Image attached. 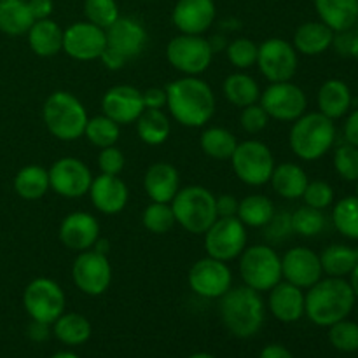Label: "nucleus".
I'll list each match as a JSON object with an SVG mask.
<instances>
[{"instance_id":"1","label":"nucleus","mask_w":358,"mask_h":358,"mask_svg":"<svg viewBox=\"0 0 358 358\" xmlns=\"http://www.w3.org/2000/svg\"><path fill=\"white\" fill-rule=\"evenodd\" d=\"M215 94L203 79L185 76L166 87V107L178 124L201 128L215 114Z\"/></svg>"},{"instance_id":"44","label":"nucleus","mask_w":358,"mask_h":358,"mask_svg":"<svg viewBox=\"0 0 358 358\" xmlns=\"http://www.w3.org/2000/svg\"><path fill=\"white\" fill-rule=\"evenodd\" d=\"M259 45L250 38H234L226 48L227 59L238 70H247L257 63Z\"/></svg>"},{"instance_id":"23","label":"nucleus","mask_w":358,"mask_h":358,"mask_svg":"<svg viewBox=\"0 0 358 358\" xmlns=\"http://www.w3.org/2000/svg\"><path fill=\"white\" fill-rule=\"evenodd\" d=\"M87 194L94 208L105 215H115L122 212L129 199L128 185L122 182V178H119V175L107 173H100L93 178Z\"/></svg>"},{"instance_id":"10","label":"nucleus","mask_w":358,"mask_h":358,"mask_svg":"<svg viewBox=\"0 0 358 358\" xmlns=\"http://www.w3.org/2000/svg\"><path fill=\"white\" fill-rule=\"evenodd\" d=\"M212 42L203 35L180 34L166 45V58L175 70L184 76H196L208 70L213 59Z\"/></svg>"},{"instance_id":"16","label":"nucleus","mask_w":358,"mask_h":358,"mask_svg":"<svg viewBox=\"0 0 358 358\" xmlns=\"http://www.w3.org/2000/svg\"><path fill=\"white\" fill-rule=\"evenodd\" d=\"M49 185L66 199L83 198L90 192L93 175L87 164L77 157H62L49 168Z\"/></svg>"},{"instance_id":"43","label":"nucleus","mask_w":358,"mask_h":358,"mask_svg":"<svg viewBox=\"0 0 358 358\" xmlns=\"http://www.w3.org/2000/svg\"><path fill=\"white\" fill-rule=\"evenodd\" d=\"M84 14H86V21L103 30H107L121 16L115 0H84Z\"/></svg>"},{"instance_id":"24","label":"nucleus","mask_w":358,"mask_h":358,"mask_svg":"<svg viewBox=\"0 0 358 358\" xmlns=\"http://www.w3.org/2000/svg\"><path fill=\"white\" fill-rule=\"evenodd\" d=\"M269 311L276 320L283 324H294L304 315V292L299 287L282 280L269 290Z\"/></svg>"},{"instance_id":"36","label":"nucleus","mask_w":358,"mask_h":358,"mask_svg":"<svg viewBox=\"0 0 358 358\" xmlns=\"http://www.w3.org/2000/svg\"><path fill=\"white\" fill-rule=\"evenodd\" d=\"M52 332L63 345L79 346L91 338V324L80 313H63L52 324Z\"/></svg>"},{"instance_id":"8","label":"nucleus","mask_w":358,"mask_h":358,"mask_svg":"<svg viewBox=\"0 0 358 358\" xmlns=\"http://www.w3.org/2000/svg\"><path fill=\"white\" fill-rule=\"evenodd\" d=\"M231 163L236 177L250 187L268 184L276 166L271 149L261 140H245L238 143Z\"/></svg>"},{"instance_id":"7","label":"nucleus","mask_w":358,"mask_h":358,"mask_svg":"<svg viewBox=\"0 0 358 358\" xmlns=\"http://www.w3.org/2000/svg\"><path fill=\"white\" fill-rule=\"evenodd\" d=\"M240 276L257 292H269L282 282V257L269 245H254L240 255Z\"/></svg>"},{"instance_id":"31","label":"nucleus","mask_w":358,"mask_h":358,"mask_svg":"<svg viewBox=\"0 0 358 358\" xmlns=\"http://www.w3.org/2000/svg\"><path fill=\"white\" fill-rule=\"evenodd\" d=\"M35 23L27 0H0V31L20 37Z\"/></svg>"},{"instance_id":"33","label":"nucleus","mask_w":358,"mask_h":358,"mask_svg":"<svg viewBox=\"0 0 358 358\" xmlns=\"http://www.w3.org/2000/svg\"><path fill=\"white\" fill-rule=\"evenodd\" d=\"M135 122L140 140L147 145H161L171 133L170 119L159 108H145Z\"/></svg>"},{"instance_id":"32","label":"nucleus","mask_w":358,"mask_h":358,"mask_svg":"<svg viewBox=\"0 0 358 358\" xmlns=\"http://www.w3.org/2000/svg\"><path fill=\"white\" fill-rule=\"evenodd\" d=\"M224 96L234 107H248V105L257 103L261 98V87L257 80L245 72H234L226 77L224 80Z\"/></svg>"},{"instance_id":"14","label":"nucleus","mask_w":358,"mask_h":358,"mask_svg":"<svg viewBox=\"0 0 358 358\" xmlns=\"http://www.w3.org/2000/svg\"><path fill=\"white\" fill-rule=\"evenodd\" d=\"M72 280L77 289L91 297L107 292L112 282V268L107 255L91 250L79 252L72 266Z\"/></svg>"},{"instance_id":"27","label":"nucleus","mask_w":358,"mask_h":358,"mask_svg":"<svg viewBox=\"0 0 358 358\" xmlns=\"http://www.w3.org/2000/svg\"><path fill=\"white\" fill-rule=\"evenodd\" d=\"M334 42V31L322 21H306L294 34V49L304 56H318Z\"/></svg>"},{"instance_id":"12","label":"nucleus","mask_w":358,"mask_h":358,"mask_svg":"<svg viewBox=\"0 0 358 358\" xmlns=\"http://www.w3.org/2000/svg\"><path fill=\"white\" fill-rule=\"evenodd\" d=\"M259 101L269 119L282 122H294L306 112L308 107L304 91L290 80L269 83V86L261 93Z\"/></svg>"},{"instance_id":"40","label":"nucleus","mask_w":358,"mask_h":358,"mask_svg":"<svg viewBox=\"0 0 358 358\" xmlns=\"http://www.w3.org/2000/svg\"><path fill=\"white\" fill-rule=\"evenodd\" d=\"M334 227L350 240H358V196H348L332 210Z\"/></svg>"},{"instance_id":"28","label":"nucleus","mask_w":358,"mask_h":358,"mask_svg":"<svg viewBox=\"0 0 358 358\" xmlns=\"http://www.w3.org/2000/svg\"><path fill=\"white\" fill-rule=\"evenodd\" d=\"M27 35L30 49L41 58H51L63 51V30L51 17L35 21Z\"/></svg>"},{"instance_id":"34","label":"nucleus","mask_w":358,"mask_h":358,"mask_svg":"<svg viewBox=\"0 0 358 358\" xmlns=\"http://www.w3.org/2000/svg\"><path fill=\"white\" fill-rule=\"evenodd\" d=\"M322 269L327 276L345 278L352 275L358 264V248L348 245H331L320 254Z\"/></svg>"},{"instance_id":"37","label":"nucleus","mask_w":358,"mask_h":358,"mask_svg":"<svg viewBox=\"0 0 358 358\" xmlns=\"http://www.w3.org/2000/svg\"><path fill=\"white\" fill-rule=\"evenodd\" d=\"M238 145V140L229 129L220 128V126H212L206 128L199 136V147L203 152L212 159L226 161L231 159L234 149Z\"/></svg>"},{"instance_id":"13","label":"nucleus","mask_w":358,"mask_h":358,"mask_svg":"<svg viewBox=\"0 0 358 358\" xmlns=\"http://www.w3.org/2000/svg\"><path fill=\"white\" fill-rule=\"evenodd\" d=\"M255 65L269 83H285L296 76L299 59H297V51L289 41L273 37L259 45Z\"/></svg>"},{"instance_id":"49","label":"nucleus","mask_w":358,"mask_h":358,"mask_svg":"<svg viewBox=\"0 0 358 358\" xmlns=\"http://www.w3.org/2000/svg\"><path fill=\"white\" fill-rule=\"evenodd\" d=\"M268 122L269 115L266 114V110L261 107V103H254L241 108L240 126L243 128L245 133H250V135L261 133L262 129H266Z\"/></svg>"},{"instance_id":"2","label":"nucleus","mask_w":358,"mask_h":358,"mask_svg":"<svg viewBox=\"0 0 358 358\" xmlns=\"http://www.w3.org/2000/svg\"><path fill=\"white\" fill-rule=\"evenodd\" d=\"M355 294L345 278H322L304 296V315L320 327L345 320L355 306Z\"/></svg>"},{"instance_id":"46","label":"nucleus","mask_w":358,"mask_h":358,"mask_svg":"<svg viewBox=\"0 0 358 358\" xmlns=\"http://www.w3.org/2000/svg\"><path fill=\"white\" fill-rule=\"evenodd\" d=\"M334 168L346 182L358 180V147L352 143L339 145L334 152Z\"/></svg>"},{"instance_id":"47","label":"nucleus","mask_w":358,"mask_h":358,"mask_svg":"<svg viewBox=\"0 0 358 358\" xmlns=\"http://www.w3.org/2000/svg\"><path fill=\"white\" fill-rule=\"evenodd\" d=\"M303 199L308 206H311V208L325 210L332 205V201H334V189L324 180L308 182L306 189H304Z\"/></svg>"},{"instance_id":"26","label":"nucleus","mask_w":358,"mask_h":358,"mask_svg":"<svg viewBox=\"0 0 358 358\" xmlns=\"http://www.w3.org/2000/svg\"><path fill=\"white\" fill-rule=\"evenodd\" d=\"M315 9L334 34L353 30L358 23V0H315Z\"/></svg>"},{"instance_id":"63","label":"nucleus","mask_w":358,"mask_h":358,"mask_svg":"<svg viewBox=\"0 0 358 358\" xmlns=\"http://www.w3.org/2000/svg\"><path fill=\"white\" fill-rule=\"evenodd\" d=\"M357 196H358V180H357Z\"/></svg>"},{"instance_id":"6","label":"nucleus","mask_w":358,"mask_h":358,"mask_svg":"<svg viewBox=\"0 0 358 358\" xmlns=\"http://www.w3.org/2000/svg\"><path fill=\"white\" fill-rule=\"evenodd\" d=\"M175 220L191 234H205L217 217L215 196L203 185H187L171 199Z\"/></svg>"},{"instance_id":"51","label":"nucleus","mask_w":358,"mask_h":358,"mask_svg":"<svg viewBox=\"0 0 358 358\" xmlns=\"http://www.w3.org/2000/svg\"><path fill=\"white\" fill-rule=\"evenodd\" d=\"M238 206H240V201L233 194H222L219 198H215L217 217H222V219H226V217H236Z\"/></svg>"},{"instance_id":"61","label":"nucleus","mask_w":358,"mask_h":358,"mask_svg":"<svg viewBox=\"0 0 358 358\" xmlns=\"http://www.w3.org/2000/svg\"><path fill=\"white\" fill-rule=\"evenodd\" d=\"M51 358H79L76 353H70V352H59L56 355H52Z\"/></svg>"},{"instance_id":"4","label":"nucleus","mask_w":358,"mask_h":358,"mask_svg":"<svg viewBox=\"0 0 358 358\" xmlns=\"http://www.w3.org/2000/svg\"><path fill=\"white\" fill-rule=\"evenodd\" d=\"M42 119L55 138L73 142L84 136L87 124V112L83 101L69 91H55L49 94L42 107Z\"/></svg>"},{"instance_id":"58","label":"nucleus","mask_w":358,"mask_h":358,"mask_svg":"<svg viewBox=\"0 0 358 358\" xmlns=\"http://www.w3.org/2000/svg\"><path fill=\"white\" fill-rule=\"evenodd\" d=\"M93 250L98 252V254H101V255H108V250H110V243H108L107 240H103V238H98L96 243L93 245Z\"/></svg>"},{"instance_id":"50","label":"nucleus","mask_w":358,"mask_h":358,"mask_svg":"<svg viewBox=\"0 0 358 358\" xmlns=\"http://www.w3.org/2000/svg\"><path fill=\"white\" fill-rule=\"evenodd\" d=\"M124 154L115 145L105 147L98 154V168H100L101 173L119 175L122 171V168H124Z\"/></svg>"},{"instance_id":"48","label":"nucleus","mask_w":358,"mask_h":358,"mask_svg":"<svg viewBox=\"0 0 358 358\" xmlns=\"http://www.w3.org/2000/svg\"><path fill=\"white\" fill-rule=\"evenodd\" d=\"M266 238L271 243H282L285 241L290 234L294 233L292 229V213L289 212H275L268 224L264 226Z\"/></svg>"},{"instance_id":"15","label":"nucleus","mask_w":358,"mask_h":358,"mask_svg":"<svg viewBox=\"0 0 358 358\" xmlns=\"http://www.w3.org/2000/svg\"><path fill=\"white\" fill-rule=\"evenodd\" d=\"M189 287L205 299H220L233 285V273L226 262L213 257H203L192 264L187 275Z\"/></svg>"},{"instance_id":"45","label":"nucleus","mask_w":358,"mask_h":358,"mask_svg":"<svg viewBox=\"0 0 358 358\" xmlns=\"http://www.w3.org/2000/svg\"><path fill=\"white\" fill-rule=\"evenodd\" d=\"M329 341L336 350L345 353L358 352V324L345 320L329 327Z\"/></svg>"},{"instance_id":"53","label":"nucleus","mask_w":358,"mask_h":358,"mask_svg":"<svg viewBox=\"0 0 358 358\" xmlns=\"http://www.w3.org/2000/svg\"><path fill=\"white\" fill-rule=\"evenodd\" d=\"M27 2L35 21L48 20V17H51L52 10H55V2L52 0H27Z\"/></svg>"},{"instance_id":"59","label":"nucleus","mask_w":358,"mask_h":358,"mask_svg":"<svg viewBox=\"0 0 358 358\" xmlns=\"http://www.w3.org/2000/svg\"><path fill=\"white\" fill-rule=\"evenodd\" d=\"M350 285H352L353 294H355V299H358V264L352 271V275H350Z\"/></svg>"},{"instance_id":"57","label":"nucleus","mask_w":358,"mask_h":358,"mask_svg":"<svg viewBox=\"0 0 358 358\" xmlns=\"http://www.w3.org/2000/svg\"><path fill=\"white\" fill-rule=\"evenodd\" d=\"M259 358H294L292 353L282 345H268L261 352Z\"/></svg>"},{"instance_id":"39","label":"nucleus","mask_w":358,"mask_h":358,"mask_svg":"<svg viewBox=\"0 0 358 358\" xmlns=\"http://www.w3.org/2000/svg\"><path fill=\"white\" fill-rule=\"evenodd\" d=\"M84 136H86L91 145L98 147V149H105V147L117 143L119 136H121V126L105 114L94 115V117L87 119Z\"/></svg>"},{"instance_id":"11","label":"nucleus","mask_w":358,"mask_h":358,"mask_svg":"<svg viewBox=\"0 0 358 358\" xmlns=\"http://www.w3.org/2000/svg\"><path fill=\"white\" fill-rule=\"evenodd\" d=\"M247 226L238 217H219L205 233L206 255L222 262L234 261L247 248Z\"/></svg>"},{"instance_id":"5","label":"nucleus","mask_w":358,"mask_h":358,"mask_svg":"<svg viewBox=\"0 0 358 358\" xmlns=\"http://www.w3.org/2000/svg\"><path fill=\"white\" fill-rule=\"evenodd\" d=\"M336 142L334 121L322 112H304L290 129L289 143L292 152L303 161H317L332 149Z\"/></svg>"},{"instance_id":"62","label":"nucleus","mask_w":358,"mask_h":358,"mask_svg":"<svg viewBox=\"0 0 358 358\" xmlns=\"http://www.w3.org/2000/svg\"><path fill=\"white\" fill-rule=\"evenodd\" d=\"M189 358H215V357L210 355V353H194V355H191Z\"/></svg>"},{"instance_id":"41","label":"nucleus","mask_w":358,"mask_h":358,"mask_svg":"<svg viewBox=\"0 0 358 358\" xmlns=\"http://www.w3.org/2000/svg\"><path fill=\"white\" fill-rule=\"evenodd\" d=\"M142 224L150 233L164 234L177 224V220H175V213L170 203L152 201L143 210Z\"/></svg>"},{"instance_id":"22","label":"nucleus","mask_w":358,"mask_h":358,"mask_svg":"<svg viewBox=\"0 0 358 358\" xmlns=\"http://www.w3.org/2000/svg\"><path fill=\"white\" fill-rule=\"evenodd\" d=\"M107 45L121 52L126 59L135 58L145 49L147 30L143 23L131 16H119L114 24L105 30Z\"/></svg>"},{"instance_id":"60","label":"nucleus","mask_w":358,"mask_h":358,"mask_svg":"<svg viewBox=\"0 0 358 358\" xmlns=\"http://www.w3.org/2000/svg\"><path fill=\"white\" fill-rule=\"evenodd\" d=\"M350 56H353V58L358 59V31L353 34L352 45H350Z\"/></svg>"},{"instance_id":"29","label":"nucleus","mask_w":358,"mask_h":358,"mask_svg":"<svg viewBox=\"0 0 358 358\" xmlns=\"http://www.w3.org/2000/svg\"><path fill=\"white\" fill-rule=\"evenodd\" d=\"M318 108L325 117L339 119L350 110L352 107V91L346 86V83L339 79L325 80L318 90Z\"/></svg>"},{"instance_id":"25","label":"nucleus","mask_w":358,"mask_h":358,"mask_svg":"<svg viewBox=\"0 0 358 358\" xmlns=\"http://www.w3.org/2000/svg\"><path fill=\"white\" fill-rule=\"evenodd\" d=\"M143 189L150 201L171 203L180 191V173L170 163H154L147 168L143 177Z\"/></svg>"},{"instance_id":"9","label":"nucleus","mask_w":358,"mask_h":358,"mask_svg":"<svg viewBox=\"0 0 358 358\" xmlns=\"http://www.w3.org/2000/svg\"><path fill=\"white\" fill-rule=\"evenodd\" d=\"M66 297L62 287L51 278L38 276L31 280L23 294V306L31 320L52 325L65 313Z\"/></svg>"},{"instance_id":"21","label":"nucleus","mask_w":358,"mask_h":358,"mask_svg":"<svg viewBox=\"0 0 358 358\" xmlns=\"http://www.w3.org/2000/svg\"><path fill=\"white\" fill-rule=\"evenodd\" d=\"M59 241L73 252L91 250L100 238V224L91 213L73 212L59 224Z\"/></svg>"},{"instance_id":"55","label":"nucleus","mask_w":358,"mask_h":358,"mask_svg":"<svg viewBox=\"0 0 358 358\" xmlns=\"http://www.w3.org/2000/svg\"><path fill=\"white\" fill-rule=\"evenodd\" d=\"M49 327H51V325L44 324V322L31 320V324L28 325V336H30L31 341L42 343L49 338V334H51Z\"/></svg>"},{"instance_id":"17","label":"nucleus","mask_w":358,"mask_h":358,"mask_svg":"<svg viewBox=\"0 0 358 358\" xmlns=\"http://www.w3.org/2000/svg\"><path fill=\"white\" fill-rule=\"evenodd\" d=\"M107 48V34L103 28L77 21L63 30V51L77 62H93L101 56Z\"/></svg>"},{"instance_id":"56","label":"nucleus","mask_w":358,"mask_h":358,"mask_svg":"<svg viewBox=\"0 0 358 358\" xmlns=\"http://www.w3.org/2000/svg\"><path fill=\"white\" fill-rule=\"evenodd\" d=\"M345 140L346 143H352V145L358 147V110L353 112L345 122Z\"/></svg>"},{"instance_id":"19","label":"nucleus","mask_w":358,"mask_h":358,"mask_svg":"<svg viewBox=\"0 0 358 358\" xmlns=\"http://www.w3.org/2000/svg\"><path fill=\"white\" fill-rule=\"evenodd\" d=\"M101 110L119 126L133 124L145 110L142 91L128 84L110 87L101 98Z\"/></svg>"},{"instance_id":"30","label":"nucleus","mask_w":358,"mask_h":358,"mask_svg":"<svg viewBox=\"0 0 358 358\" xmlns=\"http://www.w3.org/2000/svg\"><path fill=\"white\" fill-rule=\"evenodd\" d=\"M308 182L310 180H308L306 171L296 163L276 164L269 178V184L273 185L276 194L285 199L303 198Z\"/></svg>"},{"instance_id":"38","label":"nucleus","mask_w":358,"mask_h":358,"mask_svg":"<svg viewBox=\"0 0 358 358\" xmlns=\"http://www.w3.org/2000/svg\"><path fill=\"white\" fill-rule=\"evenodd\" d=\"M275 203L262 194H250L243 198L238 206V219L247 227H264L275 215Z\"/></svg>"},{"instance_id":"42","label":"nucleus","mask_w":358,"mask_h":358,"mask_svg":"<svg viewBox=\"0 0 358 358\" xmlns=\"http://www.w3.org/2000/svg\"><path fill=\"white\" fill-rule=\"evenodd\" d=\"M325 215L322 210L311 208V206H301L292 213V229L294 233L304 238H313L325 229Z\"/></svg>"},{"instance_id":"18","label":"nucleus","mask_w":358,"mask_h":358,"mask_svg":"<svg viewBox=\"0 0 358 358\" xmlns=\"http://www.w3.org/2000/svg\"><path fill=\"white\" fill-rule=\"evenodd\" d=\"M324 276L320 255L311 248L294 247L282 257V278L299 289H310Z\"/></svg>"},{"instance_id":"20","label":"nucleus","mask_w":358,"mask_h":358,"mask_svg":"<svg viewBox=\"0 0 358 358\" xmlns=\"http://www.w3.org/2000/svg\"><path fill=\"white\" fill-rule=\"evenodd\" d=\"M217 16L213 0H178L171 10V21L180 34L203 35Z\"/></svg>"},{"instance_id":"35","label":"nucleus","mask_w":358,"mask_h":358,"mask_svg":"<svg viewBox=\"0 0 358 358\" xmlns=\"http://www.w3.org/2000/svg\"><path fill=\"white\" fill-rule=\"evenodd\" d=\"M51 189L49 185V171L38 164H28L21 168L14 177V191L20 198L35 201L41 199Z\"/></svg>"},{"instance_id":"3","label":"nucleus","mask_w":358,"mask_h":358,"mask_svg":"<svg viewBox=\"0 0 358 358\" xmlns=\"http://www.w3.org/2000/svg\"><path fill=\"white\" fill-rule=\"evenodd\" d=\"M219 311L224 327L240 339L257 334L266 318V304L261 292L247 285L236 287V289L231 287L220 297Z\"/></svg>"},{"instance_id":"52","label":"nucleus","mask_w":358,"mask_h":358,"mask_svg":"<svg viewBox=\"0 0 358 358\" xmlns=\"http://www.w3.org/2000/svg\"><path fill=\"white\" fill-rule=\"evenodd\" d=\"M142 98L145 108H159V110H163V107L166 105V90H161V87H149L147 91H143Z\"/></svg>"},{"instance_id":"54","label":"nucleus","mask_w":358,"mask_h":358,"mask_svg":"<svg viewBox=\"0 0 358 358\" xmlns=\"http://www.w3.org/2000/svg\"><path fill=\"white\" fill-rule=\"evenodd\" d=\"M98 59H100V62L103 63L105 69H108V70H121L122 66H124V63L128 62V59H126L121 52H117L115 49H112L110 45H107V48H105V51L101 52V56Z\"/></svg>"}]
</instances>
